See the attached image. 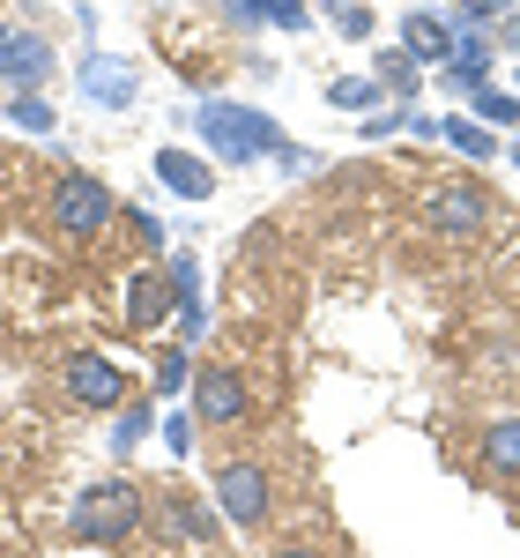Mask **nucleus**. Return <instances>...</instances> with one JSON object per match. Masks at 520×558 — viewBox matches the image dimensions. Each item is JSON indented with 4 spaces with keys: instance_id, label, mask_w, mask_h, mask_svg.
I'll use <instances>...</instances> for the list:
<instances>
[{
    "instance_id": "11",
    "label": "nucleus",
    "mask_w": 520,
    "mask_h": 558,
    "mask_svg": "<svg viewBox=\"0 0 520 558\" xmlns=\"http://www.w3.org/2000/svg\"><path fill=\"white\" fill-rule=\"evenodd\" d=\"M0 75H8V89H38L45 75H52V45H45L38 31L8 38V45H0Z\"/></svg>"
},
{
    "instance_id": "23",
    "label": "nucleus",
    "mask_w": 520,
    "mask_h": 558,
    "mask_svg": "<svg viewBox=\"0 0 520 558\" xmlns=\"http://www.w3.org/2000/svg\"><path fill=\"white\" fill-rule=\"evenodd\" d=\"M164 514H172V529H178V536H201V544H209V536H216V521L201 514V507H194V499H172V507H164Z\"/></svg>"
},
{
    "instance_id": "8",
    "label": "nucleus",
    "mask_w": 520,
    "mask_h": 558,
    "mask_svg": "<svg viewBox=\"0 0 520 558\" xmlns=\"http://www.w3.org/2000/svg\"><path fill=\"white\" fill-rule=\"evenodd\" d=\"M67 395H75L83 410H120V402H127V373H120L112 357L83 350V357H67Z\"/></svg>"
},
{
    "instance_id": "5",
    "label": "nucleus",
    "mask_w": 520,
    "mask_h": 558,
    "mask_svg": "<svg viewBox=\"0 0 520 558\" xmlns=\"http://www.w3.org/2000/svg\"><path fill=\"white\" fill-rule=\"evenodd\" d=\"M424 216H432L446 239H476L483 223H491V194H483L476 179H446V186H432Z\"/></svg>"
},
{
    "instance_id": "25",
    "label": "nucleus",
    "mask_w": 520,
    "mask_h": 558,
    "mask_svg": "<svg viewBox=\"0 0 520 558\" xmlns=\"http://www.w3.org/2000/svg\"><path fill=\"white\" fill-rule=\"evenodd\" d=\"M520 0H461V23H469V31H483V23H491V15H513Z\"/></svg>"
},
{
    "instance_id": "6",
    "label": "nucleus",
    "mask_w": 520,
    "mask_h": 558,
    "mask_svg": "<svg viewBox=\"0 0 520 558\" xmlns=\"http://www.w3.org/2000/svg\"><path fill=\"white\" fill-rule=\"evenodd\" d=\"M75 83H83V105H104V112H127L134 97H141V75H134V60H120V52H83Z\"/></svg>"
},
{
    "instance_id": "12",
    "label": "nucleus",
    "mask_w": 520,
    "mask_h": 558,
    "mask_svg": "<svg viewBox=\"0 0 520 558\" xmlns=\"http://www.w3.org/2000/svg\"><path fill=\"white\" fill-rule=\"evenodd\" d=\"M172 313V276L164 268H134L127 276V328H157Z\"/></svg>"
},
{
    "instance_id": "9",
    "label": "nucleus",
    "mask_w": 520,
    "mask_h": 558,
    "mask_svg": "<svg viewBox=\"0 0 520 558\" xmlns=\"http://www.w3.org/2000/svg\"><path fill=\"white\" fill-rule=\"evenodd\" d=\"M454 38H461V31H454L446 15H432V8H409V15H401V45H409L417 68H424V60L446 68V60H454Z\"/></svg>"
},
{
    "instance_id": "30",
    "label": "nucleus",
    "mask_w": 520,
    "mask_h": 558,
    "mask_svg": "<svg viewBox=\"0 0 520 558\" xmlns=\"http://www.w3.org/2000/svg\"><path fill=\"white\" fill-rule=\"evenodd\" d=\"M275 558H320V551H275Z\"/></svg>"
},
{
    "instance_id": "20",
    "label": "nucleus",
    "mask_w": 520,
    "mask_h": 558,
    "mask_svg": "<svg viewBox=\"0 0 520 558\" xmlns=\"http://www.w3.org/2000/svg\"><path fill=\"white\" fill-rule=\"evenodd\" d=\"M327 105L364 112V105H380V83H372V75H335V83H327Z\"/></svg>"
},
{
    "instance_id": "17",
    "label": "nucleus",
    "mask_w": 520,
    "mask_h": 558,
    "mask_svg": "<svg viewBox=\"0 0 520 558\" xmlns=\"http://www.w3.org/2000/svg\"><path fill=\"white\" fill-rule=\"evenodd\" d=\"M469 105H476V128H491V134H498V128H520V97H513V89H483L476 83V97H469Z\"/></svg>"
},
{
    "instance_id": "28",
    "label": "nucleus",
    "mask_w": 520,
    "mask_h": 558,
    "mask_svg": "<svg viewBox=\"0 0 520 558\" xmlns=\"http://www.w3.org/2000/svg\"><path fill=\"white\" fill-rule=\"evenodd\" d=\"M335 23H343V38H372V15H364V8H335Z\"/></svg>"
},
{
    "instance_id": "26",
    "label": "nucleus",
    "mask_w": 520,
    "mask_h": 558,
    "mask_svg": "<svg viewBox=\"0 0 520 558\" xmlns=\"http://www.w3.org/2000/svg\"><path fill=\"white\" fill-rule=\"evenodd\" d=\"M164 447H172V454H194V410H178L172 425H164Z\"/></svg>"
},
{
    "instance_id": "21",
    "label": "nucleus",
    "mask_w": 520,
    "mask_h": 558,
    "mask_svg": "<svg viewBox=\"0 0 520 558\" xmlns=\"http://www.w3.org/2000/svg\"><path fill=\"white\" fill-rule=\"evenodd\" d=\"M186 380H194V343H172L164 357H157V387H164V395H178Z\"/></svg>"
},
{
    "instance_id": "22",
    "label": "nucleus",
    "mask_w": 520,
    "mask_h": 558,
    "mask_svg": "<svg viewBox=\"0 0 520 558\" xmlns=\"http://www.w3.org/2000/svg\"><path fill=\"white\" fill-rule=\"evenodd\" d=\"M8 120L23 134H52V105H38V89H15V105H8Z\"/></svg>"
},
{
    "instance_id": "10",
    "label": "nucleus",
    "mask_w": 520,
    "mask_h": 558,
    "mask_svg": "<svg viewBox=\"0 0 520 558\" xmlns=\"http://www.w3.org/2000/svg\"><path fill=\"white\" fill-rule=\"evenodd\" d=\"M164 276H172V305H178V320H186V343H201V328H209V313H201V254L178 246L164 260Z\"/></svg>"
},
{
    "instance_id": "13",
    "label": "nucleus",
    "mask_w": 520,
    "mask_h": 558,
    "mask_svg": "<svg viewBox=\"0 0 520 558\" xmlns=\"http://www.w3.org/2000/svg\"><path fill=\"white\" fill-rule=\"evenodd\" d=\"M157 179H164L172 194H186V202H209V194H216V172H209L194 149H157Z\"/></svg>"
},
{
    "instance_id": "3",
    "label": "nucleus",
    "mask_w": 520,
    "mask_h": 558,
    "mask_svg": "<svg viewBox=\"0 0 520 558\" xmlns=\"http://www.w3.org/2000/svg\"><path fill=\"white\" fill-rule=\"evenodd\" d=\"M45 216H52V231H60V239H97V231L112 223V186H104V179H89V172H60V179H52Z\"/></svg>"
},
{
    "instance_id": "18",
    "label": "nucleus",
    "mask_w": 520,
    "mask_h": 558,
    "mask_svg": "<svg viewBox=\"0 0 520 558\" xmlns=\"http://www.w3.org/2000/svg\"><path fill=\"white\" fill-rule=\"evenodd\" d=\"M483 462H491L498 476H520V417L491 425V439H483Z\"/></svg>"
},
{
    "instance_id": "14",
    "label": "nucleus",
    "mask_w": 520,
    "mask_h": 558,
    "mask_svg": "<svg viewBox=\"0 0 520 558\" xmlns=\"http://www.w3.org/2000/svg\"><path fill=\"white\" fill-rule=\"evenodd\" d=\"M491 52H498V45L483 38V31H461V38H454V60L438 68V83H446V89H476L483 68H491Z\"/></svg>"
},
{
    "instance_id": "2",
    "label": "nucleus",
    "mask_w": 520,
    "mask_h": 558,
    "mask_svg": "<svg viewBox=\"0 0 520 558\" xmlns=\"http://www.w3.org/2000/svg\"><path fill=\"white\" fill-rule=\"evenodd\" d=\"M67 529H75L83 544H120V536H134V529H141V492H134L127 476L83 484V499H75Z\"/></svg>"
},
{
    "instance_id": "16",
    "label": "nucleus",
    "mask_w": 520,
    "mask_h": 558,
    "mask_svg": "<svg viewBox=\"0 0 520 558\" xmlns=\"http://www.w3.org/2000/svg\"><path fill=\"white\" fill-rule=\"evenodd\" d=\"M238 23H275V31H305V0H223Z\"/></svg>"
},
{
    "instance_id": "1",
    "label": "nucleus",
    "mask_w": 520,
    "mask_h": 558,
    "mask_svg": "<svg viewBox=\"0 0 520 558\" xmlns=\"http://www.w3.org/2000/svg\"><path fill=\"white\" fill-rule=\"evenodd\" d=\"M194 134H201V149H209L216 165H260V157H283V149H290L283 128H275L260 105H223V97L194 105Z\"/></svg>"
},
{
    "instance_id": "15",
    "label": "nucleus",
    "mask_w": 520,
    "mask_h": 558,
    "mask_svg": "<svg viewBox=\"0 0 520 558\" xmlns=\"http://www.w3.org/2000/svg\"><path fill=\"white\" fill-rule=\"evenodd\" d=\"M372 83L387 89L394 105H409V97H417V60H409V45H380V60H372Z\"/></svg>"
},
{
    "instance_id": "7",
    "label": "nucleus",
    "mask_w": 520,
    "mask_h": 558,
    "mask_svg": "<svg viewBox=\"0 0 520 558\" xmlns=\"http://www.w3.org/2000/svg\"><path fill=\"white\" fill-rule=\"evenodd\" d=\"M186 387H194V417H201V425H238V417H246V402H253L246 380H238L231 365H201Z\"/></svg>"
},
{
    "instance_id": "4",
    "label": "nucleus",
    "mask_w": 520,
    "mask_h": 558,
    "mask_svg": "<svg viewBox=\"0 0 520 558\" xmlns=\"http://www.w3.org/2000/svg\"><path fill=\"white\" fill-rule=\"evenodd\" d=\"M216 499H223V521H238V529H268V470H260L253 454H238V462H223V470H216Z\"/></svg>"
},
{
    "instance_id": "27",
    "label": "nucleus",
    "mask_w": 520,
    "mask_h": 558,
    "mask_svg": "<svg viewBox=\"0 0 520 558\" xmlns=\"http://www.w3.org/2000/svg\"><path fill=\"white\" fill-rule=\"evenodd\" d=\"M134 223V239H141V246H149V254H157V246H164V216H149V209H134L127 216Z\"/></svg>"
},
{
    "instance_id": "19",
    "label": "nucleus",
    "mask_w": 520,
    "mask_h": 558,
    "mask_svg": "<svg viewBox=\"0 0 520 558\" xmlns=\"http://www.w3.org/2000/svg\"><path fill=\"white\" fill-rule=\"evenodd\" d=\"M438 142H454L461 157H498V134L476 128V120H438Z\"/></svg>"
},
{
    "instance_id": "29",
    "label": "nucleus",
    "mask_w": 520,
    "mask_h": 558,
    "mask_svg": "<svg viewBox=\"0 0 520 558\" xmlns=\"http://www.w3.org/2000/svg\"><path fill=\"white\" fill-rule=\"evenodd\" d=\"M498 45H506V52H520V8L506 15V23H498Z\"/></svg>"
},
{
    "instance_id": "24",
    "label": "nucleus",
    "mask_w": 520,
    "mask_h": 558,
    "mask_svg": "<svg viewBox=\"0 0 520 558\" xmlns=\"http://www.w3.org/2000/svg\"><path fill=\"white\" fill-rule=\"evenodd\" d=\"M141 439H149V402H141V410H127V417L112 425V454H134Z\"/></svg>"
},
{
    "instance_id": "32",
    "label": "nucleus",
    "mask_w": 520,
    "mask_h": 558,
    "mask_svg": "<svg viewBox=\"0 0 520 558\" xmlns=\"http://www.w3.org/2000/svg\"><path fill=\"white\" fill-rule=\"evenodd\" d=\"M0 45H8V31H0Z\"/></svg>"
},
{
    "instance_id": "31",
    "label": "nucleus",
    "mask_w": 520,
    "mask_h": 558,
    "mask_svg": "<svg viewBox=\"0 0 520 558\" xmlns=\"http://www.w3.org/2000/svg\"><path fill=\"white\" fill-rule=\"evenodd\" d=\"M513 165H520V142H513Z\"/></svg>"
}]
</instances>
